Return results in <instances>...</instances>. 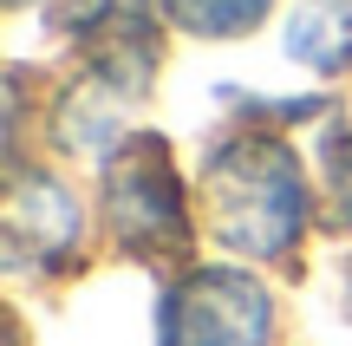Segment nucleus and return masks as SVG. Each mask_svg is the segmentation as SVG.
I'll return each instance as SVG.
<instances>
[{
  "label": "nucleus",
  "mask_w": 352,
  "mask_h": 346,
  "mask_svg": "<svg viewBox=\"0 0 352 346\" xmlns=\"http://www.w3.org/2000/svg\"><path fill=\"white\" fill-rule=\"evenodd\" d=\"M209 196V222L228 248H248V255H280V248L300 235L307 196H300V170L280 144L241 138L202 177Z\"/></svg>",
  "instance_id": "nucleus-1"
},
{
  "label": "nucleus",
  "mask_w": 352,
  "mask_h": 346,
  "mask_svg": "<svg viewBox=\"0 0 352 346\" xmlns=\"http://www.w3.org/2000/svg\"><path fill=\"white\" fill-rule=\"evenodd\" d=\"M267 294L241 274H196L170 294L164 346H261Z\"/></svg>",
  "instance_id": "nucleus-2"
},
{
  "label": "nucleus",
  "mask_w": 352,
  "mask_h": 346,
  "mask_svg": "<svg viewBox=\"0 0 352 346\" xmlns=\"http://www.w3.org/2000/svg\"><path fill=\"white\" fill-rule=\"evenodd\" d=\"M104 209H111L124 242H183V203H176L170 177H164V151L157 144H131L111 164L104 183Z\"/></svg>",
  "instance_id": "nucleus-3"
},
{
  "label": "nucleus",
  "mask_w": 352,
  "mask_h": 346,
  "mask_svg": "<svg viewBox=\"0 0 352 346\" xmlns=\"http://www.w3.org/2000/svg\"><path fill=\"white\" fill-rule=\"evenodd\" d=\"M287 52L300 65H314V72L352 65V0H307V7L294 13Z\"/></svg>",
  "instance_id": "nucleus-4"
},
{
  "label": "nucleus",
  "mask_w": 352,
  "mask_h": 346,
  "mask_svg": "<svg viewBox=\"0 0 352 346\" xmlns=\"http://www.w3.org/2000/svg\"><path fill=\"white\" fill-rule=\"evenodd\" d=\"M267 0H170V13L196 33H241Z\"/></svg>",
  "instance_id": "nucleus-5"
},
{
  "label": "nucleus",
  "mask_w": 352,
  "mask_h": 346,
  "mask_svg": "<svg viewBox=\"0 0 352 346\" xmlns=\"http://www.w3.org/2000/svg\"><path fill=\"white\" fill-rule=\"evenodd\" d=\"M333 196H340V209L352 216V144L333 151Z\"/></svg>",
  "instance_id": "nucleus-6"
}]
</instances>
